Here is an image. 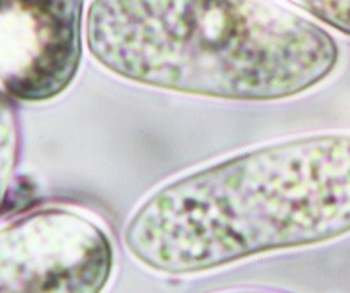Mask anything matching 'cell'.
Masks as SVG:
<instances>
[{
    "mask_svg": "<svg viewBox=\"0 0 350 293\" xmlns=\"http://www.w3.org/2000/svg\"><path fill=\"white\" fill-rule=\"evenodd\" d=\"M86 44L123 79L226 101H280L340 60L317 23L270 0H93Z\"/></svg>",
    "mask_w": 350,
    "mask_h": 293,
    "instance_id": "7a4b0ae2",
    "label": "cell"
},
{
    "mask_svg": "<svg viewBox=\"0 0 350 293\" xmlns=\"http://www.w3.org/2000/svg\"><path fill=\"white\" fill-rule=\"evenodd\" d=\"M315 20L323 21L331 29L350 36V0H289Z\"/></svg>",
    "mask_w": 350,
    "mask_h": 293,
    "instance_id": "8992f818",
    "label": "cell"
},
{
    "mask_svg": "<svg viewBox=\"0 0 350 293\" xmlns=\"http://www.w3.org/2000/svg\"><path fill=\"white\" fill-rule=\"evenodd\" d=\"M84 0H0V85L23 102L70 86L83 57Z\"/></svg>",
    "mask_w": 350,
    "mask_h": 293,
    "instance_id": "277c9868",
    "label": "cell"
},
{
    "mask_svg": "<svg viewBox=\"0 0 350 293\" xmlns=\"http://www.w3.org/2000/svg\"><path fill=\"white\" fill-rule=\"evenodd\" d=\"M228 293H280V292H270V290H240V292H228Z\"/></svg>",
    "mask_w": 350,
    "mask_h": 293,
    "instance_id": "52a82bcc",
    "label": "cell"
},
{
    "mask_svg": "<svg viewBox=\"0 0 350 293\" xmlns=\"http://www.w3.org/2000/svg\"><path fill=\"white\" fill-rule=\"evenodd\" d=\"M114 246L77 211L46 207L0 227V293H102Z\"/></svg>",
    "mask_w": 350,
    "mask_h": 293,
    "instance_id": "3957f363",
    "label": "cell"
},
{
    "mask_svg": "<svg viewBox=\"0 0 350 293\" xmlns=\"http://www.w3.org/2000/svg\"><path fill=\"white\" fill-rule=\"evenodd\" d=\"M350 233V133L261 146L170 181L128 220L148 269L187 276Z\"/></svg>",
    "mask_w": 350,
    "mask_h": 293,
    "instance_id": "6da1fadb",
    "label": "cell"
},
{
    "mask_svg": "<svg viewBox=\"0 0 350 293\" xmlns=\"http://www.w3.org/2000/svg\"><path fill=\"white\" fill-rule=\"evenodd\" d=\"M20 123L16 109L5 92H0V209L20 160Z\"/></svg>",
    "mask_w": 350,
    "mask_h": 293,
    "instance_id": "5b68a950",
    "label": "cell"
}]
</instances>
